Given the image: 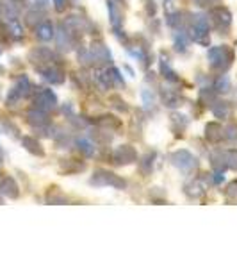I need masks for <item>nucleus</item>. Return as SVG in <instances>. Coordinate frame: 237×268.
Returning a JSON list of instances; mask_svg holds the SVG:
<instances>
[{"label": "nucleus", "instance_id": "8", "mask_svg": "<svg viewBox=\"0 0 237 268\" xmlns=\"http://www.w3.org/2000/svg\"><path fill=\"white\" fill-rule=\"evenodd\" d=\"M24 145H27V149L30 152H34V154H43V149H41V145L38 141H34L32 138H25L24 139Z\"/></svg>", "mask_w": 237, "mask_h": 268}, {"label": "nucleus", "instance_id": "11", "mask_svg": "<svg viewBox=\"0 0 237 268\" xmlns=\"http://www.w3.org/2000/svg\"><path fill=\"white\" fill-rule=\"evenodd\" d=\"M79 147L82 150H84L86 154H91V152H93V149H91V145L88 143V141H84V139H82V141H79Z\"/></svg>", "mask_w": 237, "mask_h": 268}, {"label": "nucleus", "instance_id": "9", "mask_svg": "<svg viewBox=\"0 0 237 268\" xmlns=\"http://www.w3.org/2000/svg\"><path fill=\"white\" fill-rule=\"evenodd\" d=\"M213 111H214V114H216V116L223 118V116H227V114H228V106L221 104V102H217V104L213 107Z\"/></svg>", "mask_w": 237, "mask_h": 268}, {"label": "nucleus", "instance_id": "5", "mask_svg": "<svg viewBox=\"0 0 237 268\" xmlns=\"http://www.w3.org/2000/svg\"><path fill=\"white\" fill-rule=\"evenodd\" d=\"M38 102H40V106L50 109V107H54L55 106V97L50 89H45V91H41L40 93V97H38Z\"/></svg>", "mask_w": 237, "mask_h": 268}, {"label": "nucleus", "instance_id": "4", "mask_svg": "<svg viewBox=\"0 0 237 268\" xmlns=\"http://www.w3.org/2000/svg\"><path fill=\"white\" fill-rule=\"evenodd\" d=\"M36 34H38V38H40V40L48 41V40H52V36H54V27H52V24L45 22V24L38 25V29H36Z\"/></svg>", "mask_w": 237, "mask_h": 268}, {"label": "nucleus", "instance_id": "10", "mask_svg": "<svg viewBox=\"0 0 237 268\" xmlns=\"http://www.w3.org/2000/svg\"><path fill=\"white\" fill-rule=\"evenodd\" d=\"M227 164L230 168H237V150H230L227 154Z\"/></svg>", "mask_w": 237, "mask_h": 268}, {"label": "nucleus", "instance_id": "1", "mask_svg": "<svg viewBox=\"0 0 237 268\" xmlns=\"http://www.w3.org/2000/svg\"><path fill=\"white\" fill-rule=\"evenodd\" d=\"M232 61V52L227 47H214L209 50V63L213 68H223Z\"/></svg>", "mask_w": 237, "mask_h": 268}, {"label": "nucleus", "instance_id": "7", "mask_svg": "<svg viewBox=\"0 0 237 268\" xmlns=\"http://www.w3.org/2000/svg\"><path fill=\"white\" fill-rule=\"evenodd\" d=\"M0 188H2V191H4L5 195H9V197H16V195H18V188H16L13 179H5Z\"/></svg>", "mask_w": 237, "mask_h": 268}, {"label": "nucleus", "instance_id": "3", "mask_svg": "<svg viewBox=\"0 0 237 268\" xmlns=\"http://www.w3.org/2000/svg\"><path fill=\"white\" fill-rule=\"evenodd\" d=\"M134 159H136V152L130 149L129 145H123V147H119L116 150V161L118 163H132Z\"/></svg>", "mask_w": 237, "mask_h": 268}, {"label": "nucleus", "instance_id": "6", "mask_svg": "<svg viewBox=\"0 0 237 268\" xmlns=\"http://www.w3.org/2000/svg\"><path fill=\"white\" fill-rule=\"evenodd\" d=\"M223 136H225V133H223V129L217 124L207 125V138L211 141H219V139H223Z\"/></svg>", "mask_w": 237, "mask_h": 268}, {"label": "nucleus", "instance_id": "2", "mask_svg": "<svg viewBox=\"0 0 237 268\" xmlns=\"http://www.w3.org/2000/svg\"><path fill=\"white\" fill-rule=\"evenodd\" d=\"M173 163L177 164V166H180L182 170H189L194 166V158L189 152H186V150H180V152H177V154L173 156Z\"/></svg>", "mask_w": 237, "mask_h": 268}]
</instances>
